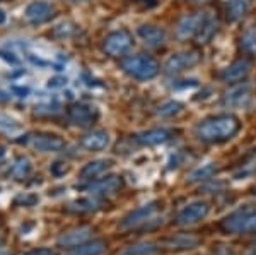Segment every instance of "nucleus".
<instances>
[{
    "label": "nucleus",
    "mask_w": 256,
    "mask_h": 255,
    "mask_svg": "<svg viewBox=\"0 0 256 255\" xmlns=\"http://www.w3.org/2000/svg\"><path fill=\"white\" fill-rule=\"evenodd\" d=\"M239 130V122L232 115H218L207 118L198 125V135L204 141H224Z\"/></svg>",
    "instance_id": "f257e3e1"
},
{
    "label": "nucleus",
    "mask_w": 256,
    "mask_h": 255,
    "mask_svg": "<svg viewBox=\"0 0 256 255\" xmlns=\"http://www.w3.org/2000/svg\"><path fill=\"white\" fill-rule=\"evenodd\" d=\"M120 67H122L123 72H126L130 77L138 79V81L154 79L160 71L158 60L152 59V57H148V55L123 57L122 62H120Z\"/></svg>",
    "instance_id": "f03ea898"
},
{
    "label": "nucleus",
    "mask_w": 256,
    "mask_h": 255,
    "mask_svg": "<svg viewBox=\"0 0 256 255\" xmlns=\"http://www.w3.org/2000/svg\"><path fill=\"white\" fill-rule=\"evenodd\" d=\"M134 45V36L126 30H118L110 33L102 41V50L110 57H123Z\"/></svg>",
    "instance_id": "7ed1b4c3"
},
{
    "label": "nucleus",
    "mask_w": 256,
    "mask_h": 255,
    "mask_svg": "<svg viewBox=\"0 0 256 255\" xmlns=\"http://www.w3.org/2000/svg\"><path fill=\"white\" fill-rule=\"evenodd\" d=\"M56 16V7L53 6L52 2H46V0H36V2H31L30 6L24 11V18L32 26H41V24L50 23L53 18Z\"/></svg>",
    "instance_id": "20e7f679"
},
{
    "label": "nucleus",
    "mask_w": 256,
    "mask_h": 255,
    "mask_svg": "<svg viewBox=\"0 0 256 255\" xmlns=\"http://www.w3.org/2000/svg\"><path fill=\"white\" fill-rule=\"evenodd\" d=\"M22 144L34 147V149L41 151V153H60L65 149V142L64 139L58 137L55 134H34V135H28V139L19 141Z\"/></svg>",
    "instance_id": "39448f33"
},
{
    "label": "nucleus",
    "mask_w": 256,
    "mask_h": 255,
    "mask_svg": "<svg viewBox=\"0 0 256 255\" xmlns=\"http://www.w3.org/2000/svg\"><path fill=\"white\" fill-rule=\"evenodd\" d=\"M207 18H208L207 12H195V14L184 16V18L178 23L176 36L180 40H188V38H193V36L196 38V35L200 33L202 26H204Z\"/></svg>",
    "instance_id": "423d86ee"
},
{
    "label": "nucleus",
    "mask_w": 256,
    "mask_h": 255,
    "mask_svg": "<svg viewBox=\"0 0 256 255\" xmlns=\"http://www.w3.org/2000/svg\"><path fill=\"white\" fill-rule=\"evenodd\" d=\"M200 62V55H198L196 52H180V53H174V55H171L169 59L166 60V64H164V71L168 74H181L184 71H188V69L195 67V65Z\"/></svg>",
    "instance_id": "0eeeda50"
},
{
    "label": "nucleus",
    "mask_w": 256,
    "mask_h": 255,
    "mask_svg": "<svg viewBox=\"0 0 256 255\" xmlns=\"http://www.w3.org/2000/svg\"><path fill=\"white\" fill-rule=\"evenodd\" d=\"M99 118L98 108L84 103H77L68 108V120L77 127H89Z\"/></svg>",
    "instance_id": "6e6552de"
},
{
    "label": "nucleus",
    "mask_w": 256,
    "mask_h": 255,
    "mask_svg": "<svg viewBox=\"0 0 256 255\" xmlns=\"http://www.w3.org/2000/svg\"><path fill=\"white\" fill-rule=\"evenodd\" d=\"M226 226L230 231H256V212L244 211V212H238V214L230 216L226 221Z\"/></svg>",
    "instance_id": "1a4fd4ad"
},
{
    "label": "nucleus",
    "mask_w": 256,
    "mask_h": 255,
    "mask_svg": "<svg viewBox=\"0 0 256 255\" xmlns=\"http://www.w3.org/2000/svg\"><path fill=\"white\" fill-rule=\"evenodd\" d=\"M137 35L140 40L150 48H160L166 43V33L158 26H152V24H144L137 30Z\"/></svg>",
    "instance_id": "9d476101"
},
{
    "label": "nucleus",
    "mask_w": 256,
    "mask_h": 255,
    "mask_svg": "<svg viewBox=\"0 0 256 255\" xmlns=\"http://www.w3.org/2000/svg\"><path fill=\"white\" fill-rule=\"evenodd\" d=\"M251 67H253V65H251V62L248 59L236 60L227 69H224V72H222V79H224L226 82H239L251 72Z\"/></svg>",
    "instance_id": "9b49d317"
},
{
    "label": "nucleus",
    "mask_w": 256,
    "mask_h": 255,
    "mask_svg": "<svg viewBox=\"0 0 256 255\" xmlns=\"http://www.w3.org/2000/svg\"><path fill=\"white\" fill-rule=\"evenodd\" d=\"M208 212V205L205 202H193L186 205L183 211L180 212L178 219H180L181 224H192V223H196V221L204 219Z\"/></svg>",
    "instance_id": "f8f14e48"
},
{
    "label": "nucleus",
    "mask_w": 256,
    "mask_h": 255,
    "mask_svg": "<svg viewBox=\"0 0 256 255\" xmlns=\"http://www.w3.org/2000/svg\"><path fill=\"white\" fill-rule=\"evenodd\" d=\"M120 187H122L120 176H108V178H102L96 183H90L88 190L92 195H113L114 192H118Z\"/></svg>",
    "instance_id": "ddd939ff"
},
{
    "label": "nucleus",
    "mask_w": 256,
    "mask_h": 255,
    "mask_svg": "<svg viewBox=\"0 0 256 255\" xmlns=\"http://www.w3.org/2000/svg\"><path fill=\"white\" fill-rule=\"evenodd\" d=\"M110 134L104 130H92L80 141L82 147L88 151H102L110 146Z\"/></svg>",
    "instance_id": "4468645a"
},
{
    "label": "nucleus",
    "mask_w": 256,
    "mask_h": 255,
    "mask_svg": "<svg viewBox=\"0 0 256 255\" xmlns=\"http://www.w3.org/2000/svg\"><path fill=\"white\" fill-rule=\"evenodd\" d=\"M171 130L168 129H152L147 130V132H140L137 134V141L144 146H159V144H164L166 141L171 139Z\"/></svg>",
    "instance_id": "2eb2a0df"
},
{
    "label": "nucleus",
    "mask_w": 256,
    "mask_h": 255,
    "mask_svg": "<svg viewBox=\"0 0 256 255\" xmlns=\"http://www.w3.org/2000/svg\"><path fill=\"white\" fill-rule=\"evenodd\" d=\"M111 163L110 159H96V161H90L82 168L80 171V178L84 180H92V178H99L106 173V171L111 168Z\"/></svg>",
    "instance_id": "dca6fc26"
},
{
    "label": "nucleus",
    "mask_w": 256,
    "mask_h": 255,
    "mask_svg": "<svg viewBox=\"0 0 256 255\" xmlns=\"http://www.w3.org/2000/svg\"><path fill=\"white\" fill-rule=\"evenodd\" d=\"M251 96V86L242 84L234 88L232 91L226 94V105L227 106H242Z\"/></svg>",
    "instance_id": "f3484780"
},
{
    "label": "nucleus",
    "mask_w": 256,
    "mask_h": 255,
    "mask_svg": "<svg viewBox=\"0 0 256 255\" xmlns=\"http://www.w3.org/2000/svg\"><path fill=\"white\" fill-rule=\"evenodd\" d=\"M250 7V0H229V4H227V16H229L230 21H239L248 14Z\"/></svg>",
    "instance_id": "a211bd4d"
},
{
    "label": "nucleus",
    "mask_w": 256,
    "mask_h": 255,
    "mask_svg": "<svg viewBox=\"0 0 256 255\" xmlns=\"http://www.w3.org/2000/svg\"><path fill=\"white\" fill-rule=\"evenodd\" d=\"M154 212H156V205L154 204L144 205L142 209L132 212V214L128 216L125 221H123V226H135L138 223H144V221H148V217L154 214Z\"/></svg>",
    "instance_id": "6ab92c4d"
},
{
    "label": "nucleus",
    "mask_w": 256,
    "mask_h": 255,
    "mask_svg": "<svg viewBox=\"0 0 256 255\" xmlns=\"http://www.w3.org/2000/svg\"><path fill=\"white\" fill-rule=\"evenodd\" d=\"M90 231L88 228H82V229H76V231H70L67 235H64L60 238V245H65V246H77L82 241H86L89 238Z\"/></svg>",
    "instance_id": "aec40b11"
},
{
    "label": "nucleus",
    "mask_w": 256,
    "mask_h": 255,
    "mask_svg": "<svg viewBox=\"0 0 256 255\" xmlns=\"http://www.w3.org/2000/svg\"><path fill=\"white\" fill-rule=\"evenodd\" d=\"M217 28H218L217 19L214 18V16H208L207 21H205V23H204V26H202L200 33H198V35H196L198 43H207V41L212 40V36L217 33Z\"/></svg>",
    "instance_id": "412c9836"
},
{
    "label": "nucleus",
    "mask_w": 256,
    "mask_h": 255,
    "mask_svg": "<svg viewBox=\"0 0 256 255\" xmlns=\"http://www.w3.org/2000/svg\"><path fill=\"white\" fill-rule=\"evenodd\" d=\"M31 173V161L28 158H19L16 159V163L10 166V175L16 180H24L28 178Z\"/></svg>",
    "instance_id": "4be33fe9"
},
{
    "label": "nucleus",
    "mask_w": 256,
    "mask_h": 255,
    "mask_svg": "<svg viewBox=\"0 0 256 255\" xmlns=\"http://www.w3.org/2000/svg\"><path fill=\"white\" fill-rule=\"evenodd\" d=\"M106 250V245L102 241H92L88 245H79L70 255H101Z\"/></svg>",
    "instance_id": "5701e85b"
},
{
    "label": "nucleus",
    "mask_w": 256,
    "mask_h": 255,
    "mask_svg": "<svg viewBox=\"0 0 256 255\" xmlns=\"http://www.w3.org/2000/svg\"><path fill=\"white\" fill-rule=\"evenodd\" d=\"M181 110H183V105H181L180 101H164L162 105L158 108V115L162 118H169V117H174V115L181 113Z\"/></svg>",
    "instance_id": "b1692460"
},
{
    "label": "nucleus",
    "mask_w": 256,
    "mask_h": 255,
    "mask_svg": "<svg viewBox=\"0 0 256 255\" xmlns=\"http://www.w3.org/2000/svg\"><path fill=\"white\" fill-rule=\"evenodd\" d=\"M214 173H216V164L214 163H207V164H202L200 168H196L192 175H190V180L192 182H198V180H205L210 178Z\"/></svg>",
    "instance_id": "393cba45"
},
{
    "label": "nucleus",
    "mask_w": 256,
    "mask_h": 255,
    "mask_svg": "<svg viewBox=\"0 0 256 255\" xmlns=\"http://www.w3.org/2000/svg\"><path fill=\"white\" fill-rule=\"evenodd\" d=\"M20 129L19 123L14 120L12 117L6 113H0V132L4 134H16Z\"/></svg>",
    "instance_id": "a878e982"
},
{
    "label": "nucleus",
    "mask_w": 256,
    "mask_h": 255,
    "mask_svg": "<svg viewBox=\"0 0 256 255\" xmlns=\"http://www.w3.org/2000/svg\"><path fill=\"white\" fill-rule=\"evenodd\" d=\"M154 253H156V246L150 243L128 246L125 252H123V255H154Z\"/></svg>",
    "instance_id": "bb28decb"
},
{
    "label": "nucleus",
    "mask_w": 256,
    "mask_h": 255,
    "mask_svg": "<svg viewBox=\"0 0 256 255\" xmlns=\"http://www.w3.org/2000/svg\"><path fill=\"white\" fill-rule=\"evenodd\" d=\"M241 47L246 53L256 55V33L254 31H248L244 36L241 38Z\"/></svg>",
    "instance_id": "cd10ccee"
},
{
    "label": "nucleus",
    "mask_w": 256,
    "mask_h": 255,
    "mask_svg": "<svg viewBox=\"0 0 256 255\" xmlns=\"http://www.w3.org/2000/svg\"><path fill=\"white\" fill-rule=\"evenodd\" d=\"M74 33H76V26H72L70 23H62L53 30V35H55L56 38H68Z\"/></svg>",
    "instance_id": "c85d7f7f"
},
{
    "label": "nucleus",
    "mask_w": 256,
    "mask_h": 255,
    "mask_svg": "<svg viewBox=\"0 0 256 255\" xmlns=\"http://www.w3.org/2000/svg\"><path fill=\"white\" fill-rule=\"evenodd\" d=\"M74 205H76V209H79V211H92V209L98 207L99 202L96 199L88 197V199H79L77 202H74Z\"/></svg>",
    "instance_id": "c756f323"
},
{
    "label": "nucleus",
    "mask_w": 256,
    "mask_h": 255,
    "mask_svg": "<svg viewBox=\"0 0 256 255\" xmlns=\"http://www.w3.org/2000/svg\"><path fill=\"white\" fill-rule=\"evenodd\" d=\"M58 110H60V106L56 105V103H48V105H40V106H36V115H55V113H58Z\"/></svg>",
    "instance_id": "7c9ffc66"
},
{
    "label": "nucleus",
    "mask_w": 256,
    "mask_h": 255,
    "mask_svg": "<svg viewBox=\"0 0 256 255\" xmlns=\"http://www.w3.org/2000/svg\"><path fill=\"white\" fill-rule=\"evenodd\" d=\"M36 202H38V195H34V194H24L18 197V204H22V205H26V207L34 205Z\"/></svg>",
    "instance_id": "2f4dec72"
},
{
    "label": "nucleus",
    "mask_w": 256,
    "mask_h": 255,
    "mask_svg": "<svg viewBox=\"0 0 256 255\" xmlns=\"http://www.w3.org/2000/svg\"><path fill=\"white\" fill-rule=\"evenodd\" d=\"M195 243H196V240H195V238H188V236L176 238V240L172 241V245L181 246V248H186V246H190V245H195Z\"/></svg>",
    "instance_id": "473e14b6"
},
{
    "label": "nucleus",
    "mask_w": 256,
    "mask_h": 255,
    "mask_svg": "<svg viewBox=\"0 0 256 255\" xmlns=\"http://www.w3.org/2000/svg\"><path fill=\"white\" fill-rule=\"evenodd\" d=\"M67 171H68V168L65 166V163H60V161L53 163V166H52L53 175H62V173H67Z\"/></svg>",
    "instance_id": "72a5a7b5"
},
{
    "label": "nucleus",
    "mask_w": 256,
    "mask_h": 255,
    "mask_svg": "<svg viewBox=\"0 0 256 255\" xmlns=\"http://www.w3.org/2000/svg\"><path fill=\"white\" fill-rule=\"evenodd\" d=\"M26 255H56V253L53 252L52 248H40V250H31V252Z\"/></svg>",
    "instance_id": "f704fd0d"
},
{
    "label": "nucleus",
    "mask_w": 256,
    "mask_h": 255,
    "mask_svg": "<svg viewBox=\"0 0 256 255\" xmlns=\"http://www.w3.org/2000/svg\"><path fill=\"white\" fill-rule=\"evenodd\" d=\"M4 159H6V151H4L2 147H0V163H2Z\"/></svg>",
    "instance_id": "c9c22d12"
},
{
    "label": "nucleus",
    "mask_w": 256,
    "mask_h": 255,
    "mask_svg": "<svg viewBox=\"0 0 256 255\" xmlns=\"http://www.w3.org/2000/svg\"><path fill=\"white\" fill-rule=\"evenodd\" d=\"M4 21H6V12H4V11H0V24H2Z\"/></svg>",
    "instance_id": "e433bc0d"
},
{
    "label": "nucleus",
    "mask_w": 256,
    "mask_h": 255,
    "mask_svg": "<svg viewBox=\"0 0 256 255\" xmlns=\"http://www.w3.org/2000/svg\"><path fill=\"white\" fill-rule=\"evenodd\" d=\"M0 246H4V236L0 235Z\"/></svg>",
    "instance_id": "4c0bfd02"
},
{
    "label": "nucleus",
    "mask_w": 256,
    "mask_h": 255,
    "mask_svg": "<svg viewBox=\"0 0 256 255\" xmlns=\"http://www.w3.org/2000/svg\"><path fill=\"white\" fill-rule=\"evenodd\" d=\"M137 2H144V4H147L148 0H137ZM152 2H156V0H152Z\"/></svg>",
    "instance_id": "58836bf2"
},
{
    "label": "nucleus",
    "mask_w": 256,
    "mask_h": 255,
    "mask_svg": "<svg viewBox=\"0 0 256 255\" xmlns=\"http://www.w3.org/2000/svg\"><path fill=\"white\" fill-rule=\"evenodd\" d=\"M67 2H84V0H67Z\"/></svg>",
    "instance_id": "ea45409f"
},
{
    "label": "nucleus",
    "mask_w": 256,
    "mask_h": 255,
    "mask_svg": "<svg viewBox=\"0 0 256 255\" xmlns=\"http://www.w3.org/2000/svg\"><path fill=\"white\" fill-rule=\"evenodd\" d=\"M192 2H205V0H192Z\"/></svg>",
    "instance_id": "a19ab883"
}]
</instances>
